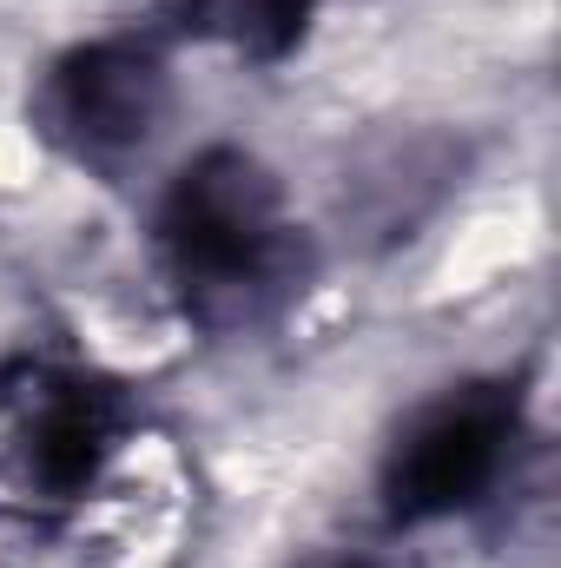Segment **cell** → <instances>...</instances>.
Segmentation results:
<instances>
[{
  "mask_svg": "<svg viewBox=\"0 0 561 568\" xmlns=\"http://www.w3.org/2000/svg\"><path fill=\"white\" fill-rule=\"evenodd\" d=\"M106 436H113V417H106V397L86 390V384H67L47 410H40V429H33V463H40V483L73 496L93 483L100 456H106Z\"/></svg>",
  "mask_w": 561,
  "mask_h": 568,
  "instance_id": "cell-4",
  "label": "cell"
},
{
  "mask_svg": "<svg viewBox=\"0 0 561 568\" xmlns=\"http://www.w3.org/2000/svg\"><path fill=\"white\" fill-rule=\"evenodd\" d=\"M185 7V27L198 33H225L232 47L258 53V60H278L304 40V20L317 0H178Z\"/></svg>",
  "mask_w": 561,
  "mask_h": 568,
  "instance_id": "cell-5",
  "label": "cell"
},
{
  "mask_svg": "<svg viewBox=\"0 0 561 568\" xmlns=\"http://www.w3.org/2000/svg\"><path fill=\"white\" fill-rule=\"evenodd\" d=\"M516 436V397L502 384H469L429 404L417 424L397 436L390 469H384V503L397 523H429L449 509H469Z\"/></svg>",
  "mask_w": 561,
  "mask_h": 568,
  "instance_id": "cell-2",
  "label": "cell"
},
{
  "mask_svg": "<svg viewBox=\"0 0 561 568\" xmlns=\"http://www.w3.org/2000/svg\"><path fill=\"white\" fill-rule=\"evenodd\" d=\"M159 245L172 258V278L205 324L258 317L290 278V225H284L278 185L258 159L218 145L192 159L159 212Z\"/></svg>",
  "mask_w": 561,
  "mask_h": 568,
  "instance_id": "cell-1",
  "label": "cell"
},
{
  "mask_svg": "<svg viewBox=\"0 0 561 568\" xmlns=\"http://www.w3.org/2000/svg\"><path fill=\"white\" fill-rule=\"evenodd\" d=\"M53 126L80 152L140 145L165 113V60L145 40H93L53 73Z\"/></svg>",
  "mask_w": 561,
  "mask_h": 568,
  "instance_id": "cell-3",
  "label": "cell"
},
{
  "mask_svg": "<svg viewBox=\"0 0 561 568\" xmlns=\"http://www.w3.org/2000/svg\"><path fill=\"white\" fill-rule=\"evenodd\" d=\"M310 568H377V562H310Z\"/></svg>",
  "mask_w": 561,
  "mask_h": 568,
  "instance_id": "cell-6",
  "label": "cell"
}]
</instances>
